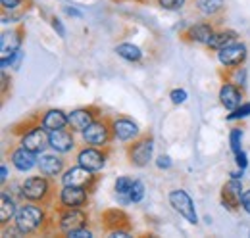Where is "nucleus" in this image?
Instances as JSON below:
<instances>
[{"mask_svg": "<svg viewBox=\"0 0 250 238\" xmlns=\"http://www.w3.org/2000/svg\"><path fill=\"white\" fill-rule=\"evenodd\" d=\"M14 225L23 237H35V235H50L58 233L54 223V211L52 208L33 204V202H21L18 213L14 217Z\"/></svg>", "mask_w": 250, "mask_h": 238, "instance_id": "1", "label": "nucleus"}, {"mask_svg": "<svg viewBox=\"0 0 250 238\" xmlns=\"http://www.w3.org/2000/svg\"><path fill=\"white\" fill-rule=\"evenodd\" d=\"M58 190L60 188H56L54 178L39 173V175L27 177L21 182V202H33L46 208H54Z\"/></svg>", "mask_w": 250, "mask_h": 238, "instance_id": "2", "label": "nucleus"}, {"mask_svg": "<svg viewBox=\"0 0 250 238\" xmlns=\"http://www.w3.org/2000/svg\"><path fill=\"white\" fill-rule=\"evenodd\" d=\"M125 156L129 165L143 169L154 159V137L152 133H143L139 139L131 140L125 146Z\"/></svg>", "mask_w": 250, "mask_h": 238, "instance_id": "3", "label": "nucleus"}, {"mask_svg": "<svg viewBox=\"0 0 250 238\" xmlns=\"http://www.w3.org/2000/svg\"><path fill=\"white\" fill-rule=\"evenodd\" d=\"M54 223H56V231L60 235H67L69 231L81 229V227H89L91 221V213L87 208H60L54 206Z\"/></svg>", "mask_w": 250, "mask_h": 238, "instance_id": "4", "label": "nucleus"}, {"mask_svg": "<svg viewBox=\"0 0 250 238\" xmlns=\"http://www.w3.org/2000/svg\"><path fill=\"white\" fill-rule=\"evenodd\" d=\"M81 140L85 144L100 146V148L110 146L112 140H116L114 139V129H112V116H100L91 127H87L81 133Z\"/></svg>", "mask_w": 250, "mask_h": 238, "instance_id": "5", "label": "nucleus"}, {"mask_svg": "<svg viewBox=\"0 0 250 238\" xmlns=\"http://www.w3.org/2000/svg\"><path fill=\"white\" fill-rule=\"evenodd\" d=\"M100 219H102V229H104V233H108V237H131V217H129V213H125L124 209H106L100 215Z\"/></svg>", "mask_w": 250, "mask_h": 238, "instance_id": "6", "label": "nucleus"}, {"mask_svg": "<svg viewBox=\"0 0 250 238\" xmlns=\"http://www.w3.org/2000/svg\"><path fill=\"white\" fill-rule=\"evenodd\" d=\"M110 158V146L100 148V146H91V144H83L75 152V163L91 169L94 173H100L106 167V161Z\"/></svg>", "mask_w": 250, "mask_h": 238, "instance_id": "7", "label": "nucleus"}, {"mask_svg": "<svg viewBox=\"0 0 250 238\" xmlns=\"http://www.w3.org/2000/svg\"><path fill=\"white\" fill-rule=\"evenodd\" d=\"M100 180V175H96L94 171L75 163V165H67V169L62 173L60 177V182L62 184H69V186H79V188H85L89 190L91 194L94 192L96 184Z\"/></svg>", "mask_w": 250, "mask_h": 238, "instance_id": "8", "label": "nucleus"}, {"mask_svg": "<svg viewBox=\"0 0 250 238\" xmlns=\"http://www.w3.org/2000/svg\"><path fill=\"white\" fill-rule=\"evenodd\" d=\"M247 58H249V46L247 42H243L241 39L219 48L216 52V60L218 63L223 67V69H235V67H241L247 63Z\"/></svg>", "mask_w": 250, "mask_h": 238, "instance_id": "9", "label": "nucleus"}, {"mask_svg": "<svg viewBox=\"0 0 250 238\" xmlns=\"http://www.w3.org/2000/svg\"><path fill=\"white\" fill-rule=\"evenodd\" d=\"M167 202H169V206L173 208L175 213H179L185 221H188L190 225H196L198 223V213H196V209H194V202H192V198L188 196L187 190H183V188H173V190H169L167 192Z\"/></svg>", "mask_w": 250, "mask_h": 238, "instance_id": "10", "label": "nucleus"}, {"mask_svg": "<svg viewBox=\"0 0 250 238\" xmlns=\"http://www.w3.org/2000/svg\"><path fill=\"white\" fill-rule=\"evenodd\" d=\"M100 116H104V114H102V108L96 106V104L75 108V110H71V112L67 114V118H69V125H67V127H69L73 133H79V135H81V133H83L87 127H91Z\"/></svg>", "mask_w": 250, "mask_h": 238, "instance_id": "11", "label": "nucleus"}, {"mask_svg": "<svg viewBox=\"0 0 250 238\" xmlns=\"http://www.w3.org/2000/svg\"><path fill=\"white\" fill-rule=\"evenodd\" d=\"M216 23L218 21H212V20H204V21H196L192 25H188L187 29L181 33V40L188 42V44H200V46H206L212 39V35L216 33Z\"/></svg>", "mask_w": 250, "mask_h": 238, "instance_id": "12", "label": "nucleus"}, {"mask_svg": "<svg viewBox=\"0 0 250 238\" xmlns=\"http://www.w3.org/2000/svg\"><path fill=\"white\" fill-rule=\"evenodd\" d=\"M89 204H91V192L85 188L62 184V188L58 190L56 206L60 208H87Z\"/></svg>", "mask_w": 250, "mask_h": 238, "instance_id": "13", "label": "nucleus"}, {"mask_svg": "<svg viewBox=\"0 0 250 238\" xmlns=\"http://www.w3.org/2000/svg\"><path fill=\"white\" fill-rule=\"evenodd\" d=\"M18 144H21L23 148L31 150L35 154H42V152H46V148H50V144H48V131L39 121V123L33 125L29 131H25L18 139Z\"/></svg>", "mask_w": 250, "mask_h": 238, "instance_id": "14", "label": "nucleus"}, {"mask_svg": "<svg viewBox=\"0 0 250 238\" xmlns=\"http://www.w3.org/2000/svg\"><path fill=\"white\" fill-rule=\"evenodd\" d=\"M39 173L46 175L50 178H58L62 177V173L67 169V159L63 158V154L58 152H42L39 154V165H37Z\"/></svg>", "mask_w": 250, "mask_h": 238, "instance_id": "15", "label": "nucleus"}, {"mask_svg": "<svg viewBox=\"0 0 250 238\" xmlns=\"http://www.w3.org/2000/svg\"><path fill=\"white\" fill-rule=\"evenodd\" d=\"M23 40H25V27L21 23L2 31V35H0V58H8V56L16 54L18 50H21Z\"/></svg>", "mask_w": 250, "mask_h": 238, "instance_id": "16", "label": "nucleus"}, {"mask_svg": "<svg viewBox=\"0 0 250 238\" xmlns=\"http://www.w3.org/2000/svg\"><path fill=\"white\" fill-rule=\"evenodd\" d=\"M243 192H245L243 180L241 178H229L221 186V192H219L221 206L227 209V211H233V213L239 211L241 209V200H243Z\"/></svg>", "mask_w": 250, "mask_h": 238, "instance_id": "17", "label": "nucleus"}, {"mask_svg": "<svg viewBox=\"0 0 250 238\" xmlns=\"http://www.w3.org/2000/svg\"><path fill=\"white\" fill-rule=\"evenodd\" d=\"M112 129H114V139L120 142H131L143 135L139 123L129 116H112Z\"/></svg>", "mask_w": 250, "mask_h": 238, "instance_id": "18", "label": "nucleus"}, {"mask_svg": "<svg viewBox=\"0 0 250 238\" xmlns=\"http://www.w3.org/2000/svg\"><path fill=\"white\" fill-rule=\"evenodd\" d=\"M218 98L221 108H225L227 112H233V110H237L245 102V89L239 87V85H235L233 81L223 79L221 81V87H219Z\"/></svg>", "mask_w": 250, "mask_h": 238, "instance_id": "19", "label": "nucleus"}, {"mask_svg": "<svg viewBox=\"0 0 250 238\" xmlns=\"http://www.w3.org/2000/svg\"><path fill=\"white\" fill-rule=\"evenodd\" d=\"M8 158H10V163L14 165V169L20 171V173H29L31 169H35L39 165V154L23 148L21 144H18V146L10 150Z\"/></svg>", "mask_w": 250, "mask_h": 238, "instance_id": "20", "label": "nucleus"}, {"mask_svg": "<svg viewBox=\"0 0 250 238\" xmlns=\"http://www.w3.org/2000/svg\"><path fill=\"white\" fill-rule=\"evenodd\" d=\"M48 144L50 150L58 152V154H71L73 150L77 148V142H75V133L69 129V127H63V129H56V131H48Z\"/></svg>", "mask_w": 250, "mask_h": 238, "instance_id": "21", "label": "nucleus"}, {"mask_svg": "<svg viewBox=\"0 0 250 238\" xmlns=\"http://www.w3.org/2000/svg\"><path fill=\"white\" fill-rule=\"evenodd\" d=\"M192 6L204 20H212L219 23V18L227 10V0H192Z\"/></svg>", "mask_w": 250, "mask_h": 238, "instance_id": "22", "label": "nucleus"}, {"mask_svg": "<svg viewBox=\"0 0 250 238\" xmlns=\"http://www.w3.org/2000/svg\"><path fill=\"white\" fill-rule=\"evenodd\" d=\"M39 118L46 131H56V129H63L69 125L67 112H63L60 108H48L44 112H39Z\"/></svg>", "mask_w": 250, "mask_h": 238, "instance_id": "23", "label": "nucleus"}, {"mask_svg": "<svg viewBox=\"0 0 250 238\" xmlns=\"http://www.w3.org/2000/svg\"><path fill=\"white\" fill-rule=\"evenodd\" d=\"M18 208H20L18 198L10 190L2 188V192H0V227H8V223L14 221Z\"/></svg>", "mask_w": 250, "mask_h": 238, "instance_id": "24", "label": "nucleus"}, {"mask_svg": "<svg viewBox=\"0 0 250 238\" xmlns=\"http://www.w3.org/2000/svg\"><path fill=\"white\" fill-rule=\"evenodd\" d=\"M235 40H239V33L235 29H216V33L210 39V42L206 44V48L210 52H218L219 48H223V46H227V44H231Z\"/></svg>", "mask_w": 250, "mask_h": 238, "instance_id": "25", "label": "nucleus"}, {"mask_svg": "<svg viewBox=\"0 0 250 238\" xmlns=\"http://www.w3.org/2000/svg\"><path fill=\"white\" fill-rule=\"evenodd\" d=\"M116 54L120 56L122 60L125 61H131V63H139L143 56H145V52L141 50V46H137V44H133V42H120V44H116Z\"/></svg>", "mask_w": 250, "mask_h": 238, "instance_id": "26", "label": "nucleus"}, {"mask_svg": "<svg viewBox=\"0 0 250 238\" xmlns=\"http://www.w3.org/2000/svg\"><path fill=\"white\" fill-rule=\"evenodd\" d=\"M133 180H135V178H131V177H118L116 182H114V192H116V196H118V200H120L122 204H131V200H129V190H131V186H133Z\"/></svg>", "mask_w": 250, "mask_h": 238, "instance_id": "27", "label": "nucleus"}, {"mask_svg": "<svg viewBox=\"0 0 250 238\" xmlns=\"http://www.w3.org/2000/svg\"><path fill=\"white\" fill-rule=\"evenodd\" d=\"M221 79H227V81H233L235 85L247 89L249 85V71L245 65L241 67H235V69H225V75H221Z\"/></svg>", "mask_w": 250, "mask_h": 238, "instance_id": "28", "label": "nucleus"}, {"mask_svg": "<svg viewBox=\"0 0 250 238\" xmlns=\"http://www.w3.org/2000/svg\"><path fill=\"white\" fill-rule=\"evenodd\" d=\"M243 129L241 127H233L229 131V146H231V152L237 154L239 150H243Z\"/></svg>", "mask_w": 250, "mask_h": 238, "instance_id": "29", "label": "nucleus"}, {"mask_svg": "<svg viewBox=\"0 0 250 238\" xmlns=\"http://www.w3.org/2000/svg\"><path fill=\"white\" fill-rule=\"evenodd\" d=\"M145 190H146V188H145V182L139 180V178H135V180H133V186H131V190H129V200H131V204L143 202Z\"/></svg>", "mask_w": 250, "mask_h": 238, "instance_id": "30", "label": "nucleus"}, {"mask_svg": "<svg viewBox=\"0 0 250 238\" xmlns=\"http://www.w3.org/2000/svg\"><path fill=\"white\" fill-rule=\"evenodd\" d=\"M247 118H250V102H247V100L237 110H233V112H229L225 116L227 121H241V119H247Z\"/></svg>", "mask_w": 250, "mask_h": 238, "instance_id": "31", "label": "nucleus"}, {"mask_svg": "<svg viewBox=\"0 0 250 238\" xmlns=\"http://www.w3.org/2000/svg\"><path fill=\"white\" fill-rule=\"evenodd\" d=\"M188 4V0H156V6L166 12H179Z\"/></svg>", "mask_w": 250, "mask_h": 238, "instance_id": "32", "label": "nucleus"}, {"mask_svg": "<svg viewBox=\"0 0 250 238\" xmlns=\"http://www.w3.org/2000/svg\"><path fill=\"white\" fill-rule=\"evenodd\" d=\"M21 60H23V50H18L16 54H12V56H8V58H0V67H2L4 71H6L8 67H20Z\"/></svg>", "mask_w": 250, "mask_h": 238, "instance_id": "33", "label": "nucleus"}, {"mask_svg": "<svg viewBox=\"0 0 250 238\" xmlns=\"http://www.w3.org/2000/svg\"><path fill=\"white\" fill-rule=\"evenodd\" d=\"M187 98H188V94L185 89H173L171 92H169V100H171L173 106H181V104H185Z\"/></svg>", "mask_w": 250, "mask_h": 238, "instance_id": "34", "label": "nucleus"}, {"mask_svg": "<svg viewBox=\"0 0 250 238\" xmlns=\"http://www.w3.org/2000/svg\"><path fill=\"white\" fill-rule=\"evenodd\" d=\"M27 0H0V4H2V12H18L23 4H25Z\"/></svg>", "mask_w": 250, "mask_h": 238, "instance_id": "35", "label": "nucleus"}, {"mask_svg": "<svg viewBox=\"0 0 250 238\" xmlns=\"http://www.w3.org/2000/svg\"><path fill=\"white\" fill-rule=\"evenodd\" d=\"M154 163H156L158 169H162V171H167V169H171V165H173V159H171L167 154H162V156H158L156 159H154Z\"/></svg>", "mask_w": 250, "mask_h": 238, "instance_id": "36", "label": "nucleus"}, {"mask_svg": "<svg viewBox=\"0 0 250 238\" xmlns=\"http://www.w3.org/2000/svg\"><path fill=\"white\" fill-rule=\"evenodd\" d=\"M67 238H93V231L89 227H81V229H75V231H69L67 235H63Z\"/></svg>", "mask_w": 250, "mask_h": 238, "instance_id": "37", "label": "nucleus"}, {"mask_svg": "<svg viewBox=\"0 0 250 238\" xmlns=\"http://www.w3.org/2000/svg\"><path fill=\"white\" fill-rule=\"evenodd\" d=\"M50 25H52L54 33H56L60 39H65V27H63V21L60 18H52V20H50Z\"/></svg>", "mask_w": 250, "mask_h": 238, "instance_id": "38", "label": "nucleus"}, {"mask_svg": "<svg viewBox=\"0 0 250 238\" xmlns=\"http://www.w3.org/2000/svg\"><path fill=\"white\" fill-rule=\"evenodd\" d=\"M235 163H237V167H241V169H247V167H249V156H247L245 150H239V152L235 154Z\"/></svg>", "mask_w": 250, "mask_h": 238, "instance_id": "39", "label": "nucleus"}, {"mask_svg": "<svg viewBox=\"0 0 250 238\" xmlns=\"http://www.w3.org/2000/svg\"><path fill=\"white\" fill-rule=\"evenodd\" d=\"M241 209H243L245 213H249V215H250V188L243 192V200H241Z\"/></svg>", "mask_w": 250, "mask_h": 238, "instance_id": "40", "label": "nucleus"}, {"mask_svg": "<svg viewBox=\"0 0 250 238\" xmlns=\"http://www.w3.org/2000/svg\"><path fill=\"white\" fill-rule=\"evenodd\" d=\"M10 77H8V73L2 69V98H6L8 96V87H10Z\"/></svg>", "mask_w": 250, "mask_h": 238, "instance_id": "41", "label": "nucleus"}, {"mask_svg": "<svg viewBox=\"0 0 250 238\" xmlns=\"http://www.w3.org/2000/svg\"><path fill=\"white\" fill-rule=\"evenodd\" d=\"M63 12H65L67 16H71V18H77V20L83 18V12L77 10V8H73V6H63Z\"/></svg>", "mask_w": 250, "mask_h": 238, "instance_id": "42", "label": "nucleus"}, {"mask_svg": "<svg viewBox=\"0 0 250 238\" xmlns=\"http://www.w3.org/2000/svg\"><path fill=\"white\" fill-rule=\"evenodd\" d=\"M8 177H10V171H8V163L4 161V163L0 165V180H2V184L8 182Z\"/></svg>", "mask_w": 250, "mask_h": 238, "instance_id": "43", "label": "nucleus"}, {"mask_svg": "<svg viewBox=\"0 0 250 238\" xmlns=\"http://www.w3.org/2000/svg\"><path fill=\"white\" fill-rule=\"evenodd\" d=\"M229 175H231V178H241V180H243V177H245V169L237 167V171H231Z\"/></svg>", "mask_w": 250, "mask_h": 238, "instance_id": "44", "label": "nucleus"}, {"mask_svg": "<svg viewBox=\"0 0 250 238\" xmlns=\"http://www.w3.org/2000/svg\"><path fill=\"white\" fill-rule=\"evenodd\" d=\"M133 2H137V4H150V2H156V0H133Z\"/></svg>", "mask_w": 250, "mask_h": 238, "instance_id": "45", "label": "nucleus"}, {"mask_svg": "<svg viewBox=\"0 0 250 238\" xmlns=\"http://www.w3.org/2000/svg\"><path fill=\"white\" fill-rule=\"evenodd\" d=\"M114 2H122V0H114Z\"/></svg>", "mask_w": 250, "mask_h": 238, "instance_id": "46", "label": "nucleus"}]
</instances>
